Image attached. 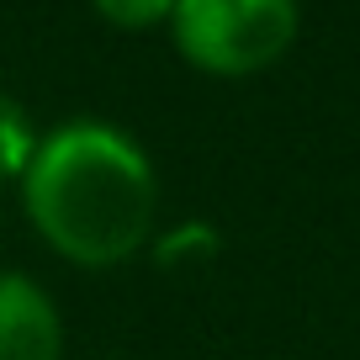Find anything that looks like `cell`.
I'll use <instances>...</instances> for the list:
<instances>
[{"label":"cell","mask_w":360,"mask_h":360,"mask_svg":"<svg viewBox=\"0 0 360 360\" xmlns=\"http://www.w3.org/2000/svg\"><path fill=\"white\" fill-rule=\"evenodd\" d=\"M22 196L32 228L75 265H117L138 255L159 212L148 154L106 122H64L37 138Z\"/></svg>","instance_id":"cell-1"},{"label":"cell","mask_w":360,"mask_h":360,"mask_svg":"<svg viewBox=\"0 0 360 360\" xmlns=\"http://www.w3.org/2000/svg\"><path fill=\"white\" fill-rule=\"evenodd\" d=\"M175 43L207 75H259L292 48L297 0H175Z\"/></svg>","instance_id":"cell-2"},{"label":"cell","mask_w":360,"mask_h":360,"mask_svg":"<svg viewBox=\"0 0 360 360\" xmlns=\"http://www.w3.org/2000/svg\"><path fill=\"white\" fill-rule=\"evenodd\" d=\"M0 360H64V318L22 270H0Z\"/></svg>","instance_id":"cell-3"},{"label":"cell","mask_w":360,"mask_h":360,"mask_svg":"<svg viewBox=\"0 0 360 360\" xmlns=\"http://www.w3.org/2000/svg\"><path fill=\"white\" fill-rule=\"evenodd\" d=\"M37 154V133H32V117L22 112V101H11L0 90V180H22L27 165Z\"/></svg>","instance_id":"cell-4"},{"label":"cell","mask_w":360,"mask_h":360,"mask_svg":"<svg viewBox=\"0 0 360 360\" xmlns=\"http://www.w3.org/2000/svg\"><path fill=\"white\" fill-rule=\"evenodd\" d=\"M96 11H101L112 27H127V32H138V27L169 22V16H175V0H96Z\"/></svg>","instance_id":"cell-5"}]
</instances>
